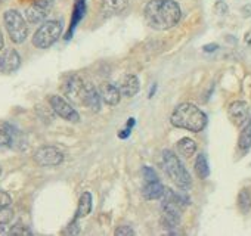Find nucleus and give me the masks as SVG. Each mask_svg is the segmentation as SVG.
Listing matches in <instances>:
<instances>
[{
    "instance_id": "1",
    "label": "nucleus",
    "mask_w": 251,
    "mask_h": 236,
    "mask_svg": "<svg viewBox=\"0 0 251 236\" xmlns=\"http://www.w3.org/2000/svg\"><path fill=\"white\" fill-rule=\"evenodd\" d=\"M144 17L150 28L164 31L179 24L182 11L175 0H150L144 9Z\"/></svg>"
},
{
    "instance_id": "2",
    "label": "nucleus",
    "mask_w": 251,
    "mask_h": 236,
    "mask_svg": "<svg viewBox=\"0 0 251 236\" xmlns=\"http://www.w3.org/2000/svg\"><path fill=\"white\" fill-rule=\"evenodd\" d=\"M170 123L177 129H185L198 133L207 126V115L194 103L185 102L175 108L170 117Z\"/></svg>"
},
{
    "instance_id": "3",
    "label": "nucleus",
    "mask_w": 251,
    "mask_h": 236,
    "mask_svg": "<svg viewBox=\"0 0 251 236\" xmlns=\"http://www.w3.org/2000/svg\"><path fill=\"white\" fill-rule=\"evenodd\" d=\"M163 168L166 174L172 179V182L182 190L191 188V174L185 168V165L180 163L177 155H175L172 151L166 149L163 152Z\"/></svg>"
},
{
    "instance_id": "4",
    "label": "nucleus",
    "mask_w": 251,
    "mask_h": 236,
    "mask_svg": "<svg viewBox=\"0 0 251 236\" xmlns=\"http://www.w3.org/2000/svg\"><path fill=\"white\" fill-rule=\"evenodd\" d=\"M3 23L11 40L17 45H21L28 37V25L25 18L15 9H9L3 14Z\"/></svg>"
},
{
    "instance_id": "5",
    "label": "nucleus",
    "mask_w": 251,
    "mask_h": 236,
    "mask_svg": "<svg viewBox=\"0 0 251 236\" xmlns=\"http://www.w3.org/2000/svg\"><path fill=\"white\" fill-rule=\"evenodd\" d=\"M62 34V24L59 21H46L43 23L33 36V45L37 49H48L58 42Z\"/></svg>"
},
{
    "instance_id": "6",
    "label": "nucleus",
    "mask_w": 251,
    "mask_h": 236,
    "mask_svg": "<svg viewBox=\"0 0 251 236\" xmlns=\"http://www.w3.org/2000/svg\"><path fill=\"white\" fill-rule=\"evenodd\" d=\"M49 105L50 108L61 117L64 120L70 121V123H78L80 121V115L78 112L73 108V105L64 99L62 96H58V94H52L49 97Z\"/></svg>"
},
{
    "instance_id": "7",
    "label": "nucleus",
    "mask_w": 251,
    "mask_h": 236,
    "mask_svg": "<svg viewBox=\"0 0 251 236\" xmlns=\"http://www.w3.org/2000/svg\"><path fill=\"white\" fill-rule=\"evenodd\" d=\"M34 161L40 167H55L64 161V154L55 146H42L34 152Z\"/></svg>"
},
{
    "instance_id": "8",
    "label": "nucleus",
    "mask_w": 251,
    "mask_h": 236,
    "mask_svg": "<svg viewBox=\"0 0 251 236\" xmlns=\"http://www.w3.org/2000/svg\"><path fill=\"white\" fill-rule=\"evenodd\" d=\"M64 93L77 103L84 102V94H86V83H83V80L78 75H70L65 83H64Z\"/></svg>"
},
{
    "instance_id": "9",
    "label": "nucleus",
    "mask_w": 251,
    "mask_h": 236,
    "mask_svg": "<svg viewBox=\"0 0 251 236\" xmlns=\"http://www.w3.org/2000/svg\"><path fill=\"white\" fill-rule=\"evenodd\" d=\"M52 5H53V0H37V2H34L25 11L27 21L30 24H39V23H42L48 17Z\"/></svg>"
},
{
    "instance_id": "10",
    "label": "nucleus",
    "mask_w": 251,
    "mask_h": 236,
    "mask_svg": "<svg viewBox=\"0 0 251 236\" xmlns=\"http://www.w3.org/2000/svg\"><path fill=\"white\" fill-rule=\"evenodd\" d=\"M229 117L235 126H244L250 120V109L247 102L244 100H235L229 105Z\"/></svg>"
},
{
    "instance_id": "11",
    "label": "nucleus",
    "mask_w": 251,
    "mask_h": 236,
    "mask_svg": "<svg viewBox=\"0 0 251 236\" xmlns=\"http://www.w3.org/2000/svg\"><path fill=\"white\" fill-rule=\"evenodd\" d=\"M21 67V56L15 49H6L0 55V72L12 74Z\"/></svg>"
},
{
    "instance_id": "12",
    "label": "nucleus",
    "mask_w": 251,
    "mask_h": 236,
    "mask_svg": "<svg viewBox=\"0 0 251 236\" xmlns=\"http://www.w3.org/2000/svg\"><path fill=\"white\" fill-rule=\"evenodd\" d=\"M118 89L121 92L123 96L126 97H132L135 94L139 93L141 90V83H139V78L133 74H126L124 77L120 78L118 81Z\"/></svg>"
},
{
    "instance_id": "13",
    "label": "nucleus",
    "mask_w": 251,
    "mask_h": 236,
    "mask_svg": "<svg viewBox=\"0 0 251 236\" xmlns=\"http://www.w3.org/2000/svg\"><path fill=\"white\" fill-rule=\"evenodd\" d=\"M99 93H100V97L102 100L109 105V106H115L118 105L120 99H121V92L117 86L111 84V83H103L99 89Z\"/></svg>"
},
{
    "instance_id": "14",
    "label": "nucleus",
    "mask_w": 251,
    "mask_h": 236,
    "mask_svg": "<svg viewBox=\"0 0 251 236\" xmlns=\"http://www.w3.org/2000/svg\"><path fill=\"white\" fill-rule=\"evenodd\" d=\"M86 14V0H75L74 3V9H73V15H71V23H70V28H68V33L65 36L67 40H70L78 25V23L83 20Z\"/></svg>"
},
{
    "instance_id": "15",
    "label": "nucleus",
    "mask_w": 251,
    "mask_h": 236,
    "mask_svg": "<svg viewBox=\"0 0 251 236\" xmlns=\"http://www.w3.org/2000/svg\"><path fill=\"white\" fill-rule=\"evenodd\" d=\"M164 186L161 185L160 180H154V182H145L144 188H142V196L148 201L152 199H158L163 196L164 193Z\"/></svg>"
},
{
    "instance_id": "16",
    "label": "nucleus",
    "mask_w": 251,
    "mask_h": 236,
    "mask_svg": "<svg viewBox=\"0 0 251 236\" xmlns=\"http://www.w3.org/2000/svg\"><path fill=\"white\" fill-rule=\"evenodd\" d=\"M100 93L95 89L92 84H86V94H84V102L83 105L90 108L93 112H98L100 109Z\"/></svg>"
},
{
    "instance_id": "17",
    "label": "nucleus",
    "mask_w": 251,
    "mask_h": 236,
    "mask_svg": "<svg viewBox=\"0 0 251 236\" xmlns=\"http://www.w3.org/2000/svg\"><path fill=\"white\" fill-rule=\"evenodd\" d=\"M93 207V199H92V193L90 192H84L81 193L80 199H78V207H77V212H75V218H83L86 215L90 214Z\"/></svg>"
},
{
    "instance_id": "18",
    "label": "nucleus",
    "mask_w": 251,
    "mask_h": 236,
    "mask_svg": "<svg viewBox=\"0 0 251 236\" xmlns=\"http://www.w3.org/2000/svg\"><path fill=\"white\" fill-rule=\"evenodd\" d=\"M130 0H103L102 2V12L105 15H115L126 9Z\"/></svg>"
},
{
    "instance_id": "19",
    "label": "nucleus",
    "mask_w": 251,
    "mask_h": 236,
    "mask_svg": "<svg viewBox=\"0 0 251 236\" xmlns=\"http://www.w3.org/2000/svg\"><path fill=\"white\" fill-rule=\"evenodd\" d=\"M238 148L244 152H247L251 148V120H248L242 126V130L238 139Z\"/></svg>"
},
{
    "instance_id": "20",
    "label": "nucleus",
    "mask_w": 251,
    "mask_h": 236,
    "mask_svg": "<svg viewBox=\"0 0 251 236\" xmlns=\"http://www.w3.org/2000/svg\"><path fill=\"white\" fill-rule=\"evenodd\" d=\"M194 167H195L197 176H198L201 180H204V179H207V177L210 176V167H208V161H207L205 154H198V155H197Z\"/></svg>"
},
{
    "instance_id": "21",
    "label": "nucleus",
    "mask_w": 251,
    "mask_h": 236,
    "mask_svg": "<svg viewBox=\"0 0 251 236\" xmlns=\"http://www.w3.org/2000/svg\"><path fill=\"white\" fill-rule=\"evenodd\" d=\"M177 151L183 157L189 158V157H192L197 152V142L192 141V139H189V138H183V139H180L177 142Z\"/></svg>"
},
{
    "instance_id": "22",
    "label": "nucleus",
    "mask_w": 251,
    "mask_h": 236,
    "mask_svg": "<svg viewBox=\"0 0 251 236\" xmlns=\"http://www.w3.org/2000/svg\"><path fill=\"white\" fill-rule=\"evenodd\" d=\"M238 208L242 214H247L251 210V196L247 189H241L238 193Z\"/></svg>"
},
{
    "instance_id": "23",
    "label": "nucleus",
    "mask_w": 251,
    "mask_h": 236,
    "mask_svg": "<svg viewBox=\"0 0 251 236\" xmlns=\"http://www.w3.org/2000/svg\"><path fill=\"white\" fill-rule=\"evenodd\" d=\"M12 218H14V211H12V208H9V207L0 208V226L9 224Z\"/></svg>"
},
{
    "instance_id": "24",
    "label": "nucleus",
    "mask_w": 251,
    "mask_h": 236,
    "mask_svg": "<svg viewBox=\"0 0 251 236\" xmlns=\"http://www.w3.org/2000/svg\"><path fill=\"white\" fill-rule=\"evenodd\" d=\"M142 177H144V182H154V180H158L157 173H155L151 167H148V165L142 167Z\"/></svg>"
},
{
    "instance_id": "25",
    "label": "nucleus",
    "mask_w": 251,
    "mask_h": 236,
    "mask_svg": "<svg viewBox=\"0 0 251 236\" xmlns=\"http://www.w3.org/2000/svg\"><path fill=\"white\" fill-rule=\"evenodd\" d=\"M135 235V230L130 227V226H118L117 230H115V236H133Z\"/></svg>"
},
{
    "instance_id": "26",
    "label": "nucleus",
    "mask_w": 251,
    "mask_h": 236,
    "mask_svg": "<svg viewBox=\"0 0 251 236\" xmlns=\"http://www.w3.org/2000/svg\"><path fill=\"white\" fill-rule=\"evenodd\" d=\"M12 139H11V135L5 130L0 129V149H3V148H8L11 145Z\"/></svg>"
},
{
    "instance_id": "27",
    "label": "nucleus",
    "mask_w": 251,
    "mask_h": 236,
    "mask_svg": "<svg viewBox=\"0 0 251 236\" xmlns=\"http://www.w3.org/2000/svg\"><path fill=\"white\" fill-rule=\"evenodd\" d=\"M8 235H31V230L30 229H27L25 226H23V224H17V226H14L11 230H9V233Z\"/></svg>"
},
{
    "instance_id": "28",
    "label": "nucleus",
    "mask_w": 251,
    "mask_h": 236,
    "mask_svg": "<svg viewBox=\"0 0 251 236\" xmlns=\"http://www.w3.org/2000/svg\"><path fill=\"white\" fill-rule=\"evenodd\" d=\"M12 204V198L8 192L5 190H0V208H3V207H9Z\"/></svg>"
},
{
    "instance_id": "29",
    "label": "nucleus",
    "mask_w": 251,
    "mask_h": 236,
    "mask_svg": "<svg viewBox=\"0 0 251 236\" xmlns=\"http://www.w3.org/2000/svg\"><path fill=\"white\" fill-rule=\"evenodd\" d=\"M217 49H219V46H217L216 43H210V45H205V46L202 47V50L207 52V53H213V52H216Z\"/></svg>"
},
{
    "instance_id": "30",
    "label": "nucleus",
    "mask_w": 251,
    "mask_h": 236,
    "mask_svg": "<svg viewBox=\"0 0 251 236\" xmlns=\"http://www.w3.org/2000/svg\"><path fill=\"white\" fill-rule=\"evenodd\" d=\"M130 130H132L130 127H126L124 130H121V132L118 133V138H120V139H127V138L130 136Z\"/></svg>"
},
{
    "instance_id": "31",
    "label": "nucleus",
    "mask_w": 251,
    "mask_h": 236,
    "mask_svg": "<svg viewBox=\"0 0 251 236\" xmlns=\"http://www.w3.org/2000/svg\"><path fill=\"white\" fill-rule=\"evenodd\" d=\"M216 11H217L219 14H226V11H227V6H226L223 2H219V3L216 5Z\"/></svg>"
},
{
    "instance_id": "32",
    "label": "nucleus",
    "mask_w": 251,
    "mask_h": 236,
    "mask_svg": "<svg viewBox=\"0 0 251 236\" xmlns=\"http://www.w3.org/2000/svg\"><path fill=\"white\" fill-rule=\"evenodd\" d=\"M244 43H245L248 47H251V28L245 33V36H244Z\"/></svg>"
},
{
    "instance_id": "33",
    "label": "nucleus",
    "mask_w": 251,
    "mask_h": 236,
    "mask_svg": "<svg viewBox=\"0 0 251 236\" xmlns=\"http://www.w3.org/2000/svg\"><path fill=\"white\" fill-rule=\"evenodd\" d=\"M241 12L244 14V17H251V5H245V6L241 9Z\"/></svg>"
},
{
    "instance_id": "34",
    "label": "nucleus",
    "mask_w": 251,
    "mask_h": 236,
    "mask_svg": "<svg viewBox=\"0 0 251 236\" xmlns=\"http://www.w3.org/2000/svg\"><path fill=\"white\" fill-rule=\"evenodd\" d=\"M5 46V40H3V34H2V30H0V50L3 49Z\"/></svg>"
},
{
    "instance_id": "35",
    "label": "nucleus",
    "mask_w": 251,
    "mask_h": 236,
    "mask_svg": "<svg viewBox=\"0 0 251 236\" xmlns=\"http://www.w3.org/2000/svg\"><path fill=\"white\" fill-rule=\"evenodd\" d=\"M135 124H136L135 118H129V121H127V127H130V129H132V127H133Z\"/></svg>"
},
{
    "instance_id": "36",
    "label": "nucleus",
    "mask_w": 251,
    "mask_h": 236,
    "mask_svg": "<svg viewBox=\"0 0 251 236\" xmlns=\"http://www.w3.org/2000/svg\"><path fill=\"white\" fill-rule=\"evenodd\" d=\"M155 89H157V86L154 84V86H152V89H151V92H150V97H152V96H154V93H155Z\"/></svg>"
},
{
    "instance_id": "37",
    "label": "nucleus",
    "mask_w": 251,
    "mask_h": 236,
    "mask_svg": "<svg viewBox=\"0 0 251 236\" xmlns=\"http://www.w3.org/2000/svg\"><path fill=\"white\" fill-rule=\"evenodd\" d=\"M0 173H2V168H0Z\"/></svg>"
}]
</instances>
